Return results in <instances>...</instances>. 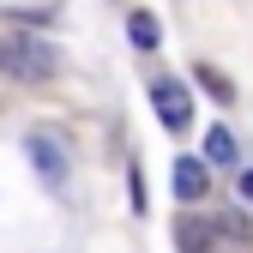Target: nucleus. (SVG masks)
<instances>
[{"label":"nucleus","instance_id":"nucleus-7","mask_svg":"<svg viewBox=\"0 0 253 253\" xmlns=\"http://www.w3.org/2000/svg\"><path fill=\"white\" fill-rule=\"evenodd\" d=\"M205 163H235V133L229 126H211L205 133Z\"/></svg>","mask_w":253,"mask_h":253},{"label":"nucleus","instance_id":"nucleus-6","mask_svg":"<svg viewBox=\"0 0 253 253\" xmlns=\"http://www.w3.org/2000/svg\"><path fill=\"white\" fill-rule=\"evenodd\" d=\"M126 37H133V48H157V42H163V24H157L151 12H133V18H126Z\"/></svg>","mask_w":253,"mask_h":253},{"label":"nucleus","instance_id":"nucleus-4","mask_svg":"<svg viewBox=\"0 0 253 253\" xmlns=\"http://www.w3.org/2000/svg\"><path fill=\"white\" fill-rule=\"evenodd\" d=\"M205 187H211V175H205L199 157H175V199L193 205V199H205Z\"/></svg>","mask_w":253,"mask_h":253},{"label":"nucleus","instance_id":"nucleus-1","mask_svg":"<svg viewBox=\"0 0 253 253\" xmlns=\"http://www.w3.org/2000/svg\"><path fill=\"white\" fill-rule=\"evenodd\" d=\"M0 79H12V84H48L54 79V48L37 42L30 30H0Z\"/></svg>","mask_w":253,"mask_h":253},{"label":"nucleus","instance_id":"nucleus-9","mask_svg":"<svg viewBox=\"0 0 253 253\" xmlns=\"http://www.w3.org/2000/svg\"><path fill=\"white\" fill-rule=\"evenodd\" d=\"M211 223H223V235H229V241H253V223H241L235 211H229V217H211Z\"/></svg>","mask_w":253,"mask_h":253},{"label":"nucleus","instance_id":"nucleus-10","mask_svg":"<svg viewBox=\"0 0 253 253\" xmlns=\"http://www.w3.org/2000/svg\"><path fill=\"white\" fill-rule=\"evenodd\" d=\"M241 199H247V205H253V169H247V175H241Z\"/></svg>","mask_w":253,"mask_h":253},{"label":"nucleus","instance_id":"nucleus-3","mask_svg":"<svg viewBox=\"0 0 253 253\" xmlns=\"http://www.w3.org/2000/svg\"><path fill=\"white\" fill-rule=\"evenodd\" d=\"M24 151H30V163H37V175H42L48 187L67 181V151H60L48 133H30V145H24Z\"/></svg>","mask_w":253,"mask_h":253},{"label":"nucleus","instance_id":"nucleus-2","mask_svg":"<svg viewBox=\"0 0 253 253\" xmlns=\"http://www.w3.org/2000/svg\"><path fill=\"white\" fill-rule=\"evenodd\" d=\"M151 109H157V121H163L169 133L193 126V97H187L181 79H151Z\"/></svg>","mask_w":253,"mask_h":253},{"label":"nucleus","instance_id":"nucleus-5","mask_svg":"<svg viewBox=\"0 0 253 253\" xmlns=\"http://www.w3.org/2000/svg\"><path fill=\"white\" fill-rule=\"evenodd\" d=\"M211 241H217V229L205 223V217H181L175 223V247L181 253H211Z\"/></svg>","mask_w":253,"mask_h":253},{"label":"nucleus","instance_id":"nucleus-8","mask_svg":"<svg viewBox=\"0 0 253 253\" xmlns=\"http://www.w3.org/2000/svg\"><path fill=\"white\" fill-rule=\"evenodd\" d=\"M199 84L211 90V97H217V103H235V84H229L223 73H217V67H199Z\"/></svg>","mask_w":253,"mask_h":253}]
</instances>
